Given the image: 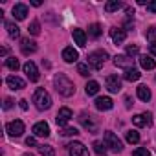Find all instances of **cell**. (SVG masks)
<instances>
[{
  "label": "cell",
  "mask_w": 156,
  "mask_h": 156,
  "mask_svg": "<svg viewBox=\"0 0 156 156\" xmlns=\"http://www.w3.org/2000/svg\"><path fill=\"white\" fill-rule=\"evenodd\" d=\"M53 85H55V90H57L61 96H64V98H70V96H73V92H75L73 83L68 79L64 73H57V75H55Z\"/></svg>",
  "instance_id": "obj_1"
},
{
  "label": "cell",
  "mask_w": 156,
  "mask_h": 156,
  "mask_svg": "<svg viewBox=\"0 0 156 156\" xmlns=\"http://www.w3.org/2000/svg\"><path fill=\"white\" fill-rule=\"evenodd\" d=\"M33 103L39 110H48L51 107V98L44 88H37L35 94H33Z\"/></svg>",
  "instance_id": "obj_2"
},
{
  "label": "cell",
  "mask_w": 156,
  "mask_h": 156,
  "mask_svg": "<svg viewBox=\"0 0 156 156\" xmlns=\"http://www.w3.org/2000/svg\"><path fill=\"white\" fill-rule=\"evenodd\" d=\"M87 59H88V64H90L94 70H101L103 64H105V61L108 59V53H107L105 50H98V51H92Z\"/></svg>",
  "instance_id": "obj_3"
},
{
  "label": "cell",
  "mask_w": 156,
  "mask_h": 156,
  "mask_svg": "<svg viewBox=\"0 0 156 156\" xmlns=\"http://www.w3.org/2000/svg\"><path fill=\"white\" fill-rule=\"evenodd\" d=\"M103 141H105V145H107L110 151H114V152H121V151H123V143H121V140H119L114 132H110V130L105 132Z\"/></svg>",
  "instance_id": "obj_4"
},
{
  "label": "cell",
  "mask_w": 156,
  "mask_h": 156,
  "mask_svg": "<svg viewBox=\"0 0 156 156\" xmlns=\"http://www.w3.org/2000/svg\"><path fill=\"white\" fill-rule=\"evenodd\" d=\"M79 121H81V125L88 130V132H92V134H96L98 132V121L94 119V116H90V114H87V112H83L81 116H79Z\"/></svg>",
  "instance_id": "obj_5"
},
{
  "label": "cell",
  "mask_w": 156,
  "mask_h": 156,
  "mask_svg": "<svg viewBox=\"0 0 156 156\" xmlns=\"http://www.w3.org/2000/svg\"><path fill=\"white\" fill-rule=\"evenodd\" d=\"M6 132H8L9 136H13V138H19V136H22V132H24V123H22L20 119H13V121H9V123L6 125Z\"/></svg>",
  "instance_id": "obj_6"
},
{
  "label": "cell",
  "mask_w": 156,
  "mask_h": 156,
  "mask_svg": "<svg viewBox=\"0 0 156 156\" xmlns=\"http://www.w3.org/2000/svg\"><path fill=\"white\" fill-rule=\"evenodd\" d=\"M68 152H70V156H90L88 149L81 141H72L68 145Z\"/></svg>",
  "instance_id": "obj_7"
},
{
  "label": "cell",
  "mask_w": 156,
  "mask_h": 156,
  "mask_svg": "<svg viewBox=\"0 0 156 156\" xmlns=\"http://www.w3.org/2000/svg\"><path fill=\"white\" fill-rule=\"evenodd\" d=\"M22 70H24V73L28 75V79H30L31 83H37V81H39V70H37V66H35V62H31V61H28V62H24V66H22Z\"/></svg>",
  "instance_id": "obj_8"
},
{
  "label": "cell",
  "mask_w": 156,
  "mask_h": 156,
  "mask_svg": "<svg viewBox=\"0 0 156 156\" xmlns=\"http://www.w3.org/2000/svg\"><path fill=\"white\" fill-rule=\"evenodd\" d=\"M105 85H107L108 92H112V94H118L121 90V79H119L118 75H108L107 79H105Z\"/></svg>",
  "instance_id": "obj_9"
},
{
  "label": "cell",
  "mask_w": 156,
  "mask_h": 156,
  "mask_svg": "<svg viewBox=\"0 0 156 156\" xmlns=\"http://www.w3.org/2000/svg\"><path fill=\"white\" fill-rule=\"evenodd\" d=\"M73 118V114H72V110L68 108V107H62L59 112H57V118H55V121H57V125L59 127H64L70 119Z\"/></svg>",
  "instance_id": "obj_10"
},
{
  "label": "cell",
  "mask_w": 156,
  "mask_h": 156,
  "mask_svg": "<svg viewBox=\"0 0 156 156\" xmlns=\"http://www.w3.org/2000/svg\"><path fill=\"white\" fill-rule=\"evenodd\" d=\"M132 123L136 127H151L152 125V116L149 112H143V114H136L132 118Z\"/></svg>",
  "instance_id": "obj_11"
},
{
  "label": "cell",
  "mask_w": 156,
  "mask_h": 156,
  "mask_svg": "<svg viewBox=\"0 0 156 156\" xmlns=\"http://www.w3.org/2000/svg\"><path fill=\"white\" fill-rule=\"evenodd\" d=\"M33 134L35 138H48L50 136V125L46 121H39L33 125Z\"/></svg>",
  "instance_id": "obj_12"
},
{
  "label": "cell",
  "mask_w": 156,
  "mask_h": 156,
  "mask_svg": "<svg viewBox=\"0 0 156 156\" xmlns=\"http://www.w3.org/2000/svg\"><path fill=\"white\" fill-rule=\"evenodd\" d=\"M114 64L119 66V68L129 70V68H134V59L129 57V55H116L114 57Z\"/></svg>",
  "instance_id": "obj_13"
},
{
  "label": "cell",
  "mask_w": 156,
  "mask_h": 156,
  "mask_svg": "<svg viewBox=\"0 0 156 156\" xmlns=\"http://www.w3.org/2000/svg\"><path fill=\"white\" fill-rule=\"evenodd\" d=\"M6 83H8V87H9L11 90H22V88L26 87L24 79H20V77H17V75H9L8 79H6Z\"/></svg>",
  "instance_id": "obj_14"
},
{
  "label": "cell",
  "mask_w": 156,
  "mask_h": 156,
  "mask_svg": "<svg viewBox=\"0 0 156 156\" xmlns=\"http://www.w3.org/2000/svg\"><path fill=\"white\" fill-rule=\"evenodd\" d=\"M20 50H22L24 55L35 53V51H37V42H35V41H30V39H22V41H20Z\"/></svg>",
  "instance_id": "obj_15"
},
{
  "label": "cell",
  "mask_w": 156,
  "mask_h": 156,
  "mask_svg": "<svg viewBox=\"0 0 156 156\" xmlns=\"http://www.w3.org/2000/svg\"><path fill=\"white\" fill-rule=\"evenodd\" d=\"M62 59H64L66 62H75L77 59H79V53H77V50H75L73 46H66V48L62 50Z\"/></svg>",
  "instance_id": "obj_16"
},
{
  "label": "cell",
  "mask_w": 156,
  "mask_h": 156,
  "mask_svg": "<svg viewBox=\"0 0 156 156\" xmlns=\"http://www.w3.org/2000/svg\"><path fill=\"white\" fill-rule=\"evenodd\" d=\"M11 13H13V17L17 20H24L26 15H28V6L26 4H15L13 9H11Z\"/></svg>",
  "instance_id": "obj_17"
},
{
  "label": "cell",
  "mask_w": 156,
  "mask_h": 156,
  "mask_svg": "<svg viewBox=\"0 0 156 156\" xmlns=\"http://www.w3.org/2000/svg\"><path fill=\"white\" fill-rule=\"evenodd\" d=\"M72 37H73V41H75V44L77 46H87V33H85V30H79V28H75L73 31H72Z\"/></svg>",
  "instance_id": "obj_18"
},
{
  "label": "cell",
  "mask_w": 156,
  "mask_h": 156,
  "mask_svg": "<svg viewBox=\"0 0 156 156\" xmlns=\"http://www.w3.org/2000/svg\"><path fill=\"white\" fill-rule=\"evenodd\" d=\"M112 107H114V103H112V99L107 98V96L96 99V108H98V110H110Z\"/></svg>",
  "instance_id": "obj_19"
},
{
  "label": "cell",
  "mask_w": 156,
  "mask_h": 156,
  "mask_svg": "<svg viewBox=\"0 0 156 156\" xmlns=\"http://www.w3.org/2000/svg\"><path fill=\"white\" fill-rule=\"evenodd\" d=\"M110 37H112V41H114L116 44H121V42L125 41L127 33H125V30H121V28H112V30H110Z\"/></svg>",
  "instance_id": "obj_20"
},
{
  "label": "cell",
  "mask_w": 156,
  "mask_h": 156,
  "mask_svg": "<svg viewBox=\"0 0 156 156\" xmlns=\"http://www.w3.org/2000/svg\"><path fill=\"white\" fill-rule=\"evenodd\" d=\"M140 64H141V68H145V70H154V68H156V61H154L151 55H140Z\"/></svg>",
  "instance_id": "obj_21"
},
{
  "label": "cell",
  "mask_w": 156,
  "mask_h": 156,
  "mask_svg": "<svg viewBox=\"0 0 156 156\" xmlns=\"http://www.w3.org/2000/svg\"><path fill=\"white\" fill-rule=\"evenodd\" d=\"M141 77V73H140V70H136V68H129V70H125V73H123V79L125 81H138Z\"/></svg>",
  "instance_id": "obj_22"
},
{
  "label": "cell",
  "mask_w": 156,
  "mask_h": 156,
  "mask_svg": "<svg viewBox=\"0 0 156 156\" xmlns=\"http://www.w3.org/2000/svg\"><path fill=\"white\" fill-rule=\"evenodd\" d=\"M4 24H6V30H8V33H9L11 39H19V37H20V28H19L17 24H13V22H9V20L4 22Z\"/></svg>",
  "instance_id": "obj_23"
},
{
  "label": "cell",
  "mask_w": 156,
  "mask_h": 156,
  "mask_svg": "<svg viewBox=\"0 0 156 156\" xmlns=\"http://www.w3.org/2000/svg\"><path fill=\"white\" fill-rule=\"evenodd\" d=\"M136 94H138V98H140L141 101H145V103H147V101H149V99L152 98L151 90H149V88H147L145 85H140V87H138V90H136Z\"/></svg>",
  "instance_id": "obj_24"
},
{
  "label": "cell",
  "mask_w": 156,
  "mask_h": 156,
  "mask_svg": "<svg viewBox=\"0 0 156 156\" xmlns=\"http://www.w3.org/2000/svg\"><path fill=\"white\" fill-rule=\"evenodd\" d=\"M85 92H87V96H96L99 92V83L98 81H88L87 87H85Z\"/></svg>",
  "instance_id": "obj_25"
},
{
  "label": "cell",
  "mask_w": 156,
  "mask_h": 156,
  "mask_svg": "<svg viewBox=\"0 0 156 156\" xmlns=\"http://www.w3.org/2000/svg\"><path fill=\"white\" fill-rule=\"evenodd\" d=\"M101 33H103L101 24H90V26H88V35H90L92 39H98Z\"/></svg>",
  "instance_id": "obj_26"
},
{
  "label": "cell",
  "mask_w": 156,
  "mask_h": 156,
  "mask_svg": "<svg viewBox=\"0 0 156 156\" xmlns=\"http://www.w3.org/2000/svg\"><path fill=\"white\" fill-rule=\"evenodd\" d=\"M121 6H123V4L119 2V0H110V2L105 4V11H107V13H112V11H118Z\"/></svg>",
  "instance_id": "obj_27"
},
{
  "label": "cell",
  "mask_w": 156,
  "mask_h": 156,
  "mask_svg": "<svg viewBox=\"0 0 156 156\" xmlns=\"http://www.w3.org/2000/svg\"><path fill=\"white\" fill-rule=\"evenodd\" d=\"M6 66H8L11 72H17V70L20 68V62H19L17 57H8V59H6Z\"/></svg>",
  "instance_id": "obj_28"
},
{
  "label": "cell",
  "mask_w": 156,
  "mask_h": 156,
  "mask_svg": "<svg viewBox=\"0 0 156 156\" xmlns=\"http://www.w3.org/2000/svg\"><path fill=\"white\" fill-rule=\"evenodd\" d=\"M125 138H127L129 143H138V141H140V134H138V130H127V132H125Z\"/></svg>",
  "instance_id": "obj_29"
},
{
  "label": "cell",
  "mask_w": 156,
  "mask_h": 156,
  "mask_svg": "<svg viewBox=\"0 0 156 156\" xmlns=\"http://www.w3.org/2000/svg\"><path fill=\"white\" fill-rule=\"evenodd\" d=\"M39 152H41V156H55V149L51 145H41Z\"/></svg>",
  "instance_id": "obj_30"
},
{
  "label": "cell",
  "mask_w": 156,
  "mask_h": 156,
  "mask_svg": "<svg viewBox=\"0 0 156 156\" xmlns=\"http://www.w3.org/2000/svg\"><path fill=\"white\" fill-rule=\"evenodd\" d=\"M28 31H30L31 35H39V33H41V24H39V20H33V22L30 24Z\"/></svg>",
  "instance_id": "obj_31"
},
{
  "label": "cell",
  "mask_w": 156,
  "mask_h": 156,
  "mask_svg": "<svg viewBox=\"0 0 156 156\" xmlns=\"http://www.w3.org/2000/svg\"><path fill=\"white\" fill-rule=\"evenodd\" d=\"M94 151H96L98 154H105V152H107L105 141H94Z\"/></svg>",
  "instance_id": "obj_32"
},
{
  "label": "cell",
  "mask_w": 156,
  "mask_h": 156,
  "mask_svg": "<svg viewBox=\"0 0 156 156\" xmlns=\"http://www.w3.org/2000/svg\"><path fill=\"white\" fill-rule=\"evenodd\" d=\"M77 72H79V75H83V77H88L90 75V68H88V64H77Z\"/></svg>",
  "instance_id": "obj_33"
},
{
  "label": "cell",
  "mask_w": 156,
  "mask_h": 156,
  "mask_svg": "<svg viewBox=\"0 0 156 156\" xmlns=\"http://www.w3.org/2000/svg\"><path fill=\"white\" fill-rule=\"evenodd\" d=\"M61 134H62V136H77V134H79V130L73 129V127H66V129L61 130Z\"/></svg>",
  "instance_id": "obj_34"
},
{
  "label": "cell",
  "mask_w": 156,
  "mask_h": 156,
  "mask_svg": "<svg viewBox=\"0 0 156 156\" xmlns=\"http://www.w3.org/2000/svg\"><path fill=\"white\" fill-rule=\"evenodd\" d=\"M145 37H147V39H149L151 42H154V41H156V26H151V28L147 30Z\"/></svg>",
  "instance_id": "obj_35"
},
{
  "label": "cell",
  "mask_w": 156,
  "mask_h": 156,
  "mask_svg": "<svg viewBox=\"0 0 156 156\" xmlns=\"http://www.w3.org/2000/svg\"><path fill=\"white\" fill-rule=\"evenodd\" d=\"M132 156H151V152H149L145 147H140V149H136V151L132 152Z\"/></svg>",
  "instance_id": "obj_36"
},
{
  "label": "cell",
  "mask_w": 156,
  "mask_h": 156,
  "mask_svg": "<svg viewBox=\"0 0 156 156\" xmlns=\"http://www.w3.org/2000/svg\"><path fill=\"white\" fill-rule=\"evenodd\" d=\"M138 51H140V48H138L136 44H130V46H127V55H129V57H132V55H136Z\"/></svg>",
  "instance_id": "obj_37"
},
{
  "label": "cell",
  "mask_w": 156,
  "mask_h": 156,
  "mask_svg": "<svg viewBox=\"0 0 156 156\" xmlns=\"http://www.w3.org/2000/svg\"><path fill=\"white\" fill-rule=\"evenodd\" d=\"M26 145H28V147H35V145H37V140H35V136H30V138H26Z\"/></svg>",
  "instance_id": "obj_38"
},
{
  "label": "cell",
  "mask_w": 156,
  "mask_h": 156,
  "mask_svg": "<svg viewBox=\"0 0 156 156\" xmlns=\"http://www.w3.org/2000/svg\"><path fill=\"white\" fill-rule=\"evenodd\" d=\"M147 9L151 13H156V0H152V2H147Z\"/></svg>",
  "instance_id": "obj_39"
},
{
  "label": "cell",
  "mask_w": 156,
  "mask_h": 156,
  "mask_svg": "<svg viewBox=\"0 0 156 156\" xmlns=\"http://www.w3.org/2000/svg\"><path fill=\"white\" fill-rule=\"evenodd\" d=\"M13 107V99L11 98H6L4 99V110H8V108H11Z\"/></svg>",
  "instance_id": "obj_40"
},
{
  "label": "cell",
  "mask_w": 156,
  "mask_h": 156,
  "mask_svg": "<svg viewBox=\"0 0 156 156\" xmlns=\"http://www.w3.org/2000/svg\"><path fill=\"white\" fill-rule=\"evenodd\" d=\"M19 105H20V108H22V110H28V101H26V99H20V101H19Z\"/></svg>",
  "instance_id": "obj_41"
},
{
  "label": "cell",
  "mask_w": 156,
  "mask_h": 156,
  "mask_svg": "<svg viewBox=\"0 0 156 156\" xmlns=\"http://www.w3.org/2000/svg\"><path fill=\"white\" fill-rule=\"evenodd\" d=\"M149 50H151V53H152V55H156V41L149 44Z\"/></svg>",
  "instance_id": "obj_42"
},
{
  "label": "cell",
  "mask_w": 156,
  "mask_h": 156,
  "mask_svg": "<svg viewBox=\"0 0 156 156\" xmlns=\"http://www.w3.org/2000/svg\"><path fill=\"white\" fill-rule=\"evenodd\" d=\"M125 13H127V17L132 19V15H134V8H125Z\"/></svg>",
  "instance_id": "obj_43"
},
{
  "label": "cell",
  "mask_w": 156,
  "mask_h": 156,
  "mask_svg": "<svg viewBox=\"0 0 156 156\" xmlns=\"http://www.w3.org/2000/svg\"><path fill=\"white\" fill-rule=\"evenodd\" d=\"M0 55L6 57V55H8V48H2V50H0Z\"/></svg>",
  "instance_id": "obj_44"
},
{
  "label": "cell",
  "mask_w": 156,
  "mask_h": 156,
  "mask_svg": "<svg viewBox=\"0 0 156 156\" xmlns=\"http://www.w3.org/2000/svg\"><path fill=\"white\" fill-rule=\"evenodd\" d=\"M31 6H41V0H31Z\"/></svg>",
  "instance_id": "obj_45"
}]
</instances>
